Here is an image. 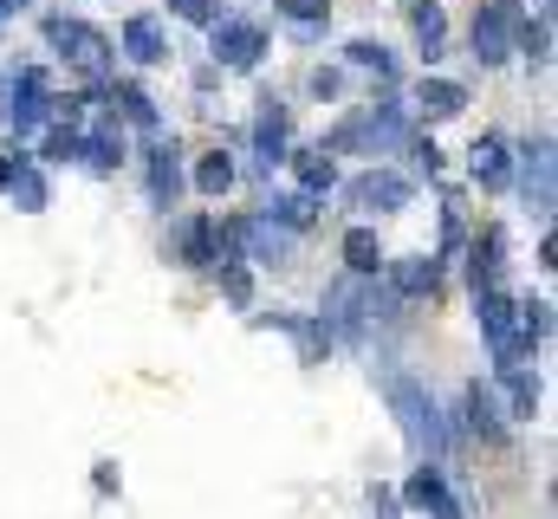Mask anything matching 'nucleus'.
<instances>
[{"mask_svg": "<svg viewBox=\"0 0 558 519\" xmlns=\"http://www.w3.org/2000/svg\"><path fill=\"white\" fill-rule=\"evenodd\" d=\"M384 396H390V409H397V422H403V435H410V448H422V455H448V422H441V409H435V396L422 384H410V377H390L384 384Z\"/></svg>", "mask_w": 558, "mask_h": 519, "instance_id": "obj_1", "label": "nucleus"}, {"mask_svg": "<svg viewBox=\"0 0 558 519\" xmlns=\"http://www.w3.org/2000/svg\"><path fill=\"white\" fill-rule=\"evenodd\" d=\"M481 331L500 358V371H520L526 364V338H520V305L500 292V286H481Z\"/></svg>", "mask_w": 558, "mask_h": 519, "instance_id": "obj_2", "label": "nucleus"}, {"mask_svg": "<svg viewBox=\"0 0 558 519\" xmlns=\"http://www.w3.org/2000/svg\"><path fill=\"white\" fill-rule=\"evenodd\" d=\"M46 39H52L78 72H92V79H105V72H111V39H105L98 26H85V20H52V26H46Z\"/></svg>", "mask_w": 558, "mask_h": 519, "instance_id": "obj_3", "label": "nucleus"}, {"mask_svg": "<svg viewBox=\"0 0 558 519\" xmlns=\"http://www.w3.org/2000/svg\"><path fill=\"white\" fill-rule=\"evenodd\" d=\"M46 111H52V98H46V79H39V72H20L13 85H0V124L13 130V136L39 130Z\"/></svg>", "mask_w": 558, "mask_h": 519, "instance_id": "obj_4", "label": "nucleus"}, {"mask_svg": "<svg viewBox=\"0 0 558 519\" xmlns=\"http://www.w3.org/2000/svg\"><path fill=\"white\" fill-rule=\"evenodd\" d=\"M513 26H520L513 7H507V0H487V7L474 13V59H481V65H500V59L513 52Z\"/></svg>", "mask_w": 558, "mask_h": 519, "instance_id": "obj_5", "label": "nucleus"}, {"mask_svg": "<svg viewBox=\"0 0 558 519\" xmlns=\"http://www.w3.org/2000/svg\"><path fill=\"white\" fill-rule=\"evenodd\" d=\"M208 33H215V59H221V65H234V72H254V65H260V52H267V33H260V26H247V20H215Z\"/></svg>", "mask_w": 558, "mask_h": 519, "instance_id": "obj_6", "label": "nucleus"}, {"mask_svg": "<svg viewBox=\"0 0 558 519\" xmlns=\"http://www.w3.org/2000/svg\"><path fill=\"white\" fill-rule=\"evenodd\" d=\"M351 202H357V208L390 215V208H410V182H403L397 169H371V176H357V182H351Z\"/></svg>", "mask_w": 558, "mask_h": 519, "instance_id": "obj_7", "label": "nucleus"}, {"mask_svg": "<svg viewBox=\"0 0 558 519\" xmlns=\"http://www.w3.org/2000/svg\"><path fill=\"white\" fill-rule=\"evenodd\" d=\"M403 494H410V507H422L428 519H468V507H461V500L448 494V481H441V468H416Z\"/></svg>", "mask_w": 558, "mask_h": 519, "instance_id": "obj_8", "label": "nucleus"}, {"mask_svg": "<svg viewBox=\"0 0 558 519\" xmlns=\"http://www.w3.org/2000/svg\"><path fill=\"white\" fill-rule=\"evenodd\" d=\"M468 169H474V182L481 189H507L513 182V156H507V136H474V149H468Z\"/></svg>", "mask_w": 558, "mask_h": 519, "instance_id": "obj_9", "label": "nucleus"}, {"mask_svg": "<svg viewBox=\"0 0 558 519\" xmlns=\"http://www.w3.org/2000/svg\"><path fill=\"white\" fill-rule=\"evenodd\" d=\"M520 189L533 202V215H553V136H539L526 149V169H520Z\"/></svg>", "mask_w": 558, "mask_h": 519, "instance_id": "obj_10", "label": "nucleus"}, {"mask_svg": "<svg viewBox=\"0 0 558 519\" xmlns=\"http://www.w3.org/2000/svg\"><path fill=\"white\" fill-rule=\"evenodd\" d=\"M182 260H189V266H228L234 248L215 234V221H208V215H195V221L182 228Z\"/></svg>", "mask_w": 558, "mask_h": 519, "instance_id": "obj_11", "label": "nucleus"}, {"mask_svg": "<svg viewBox=\"0 0 558 519\" xmlns=\"http://www.w3.org/2000/svg\"><path fill=\"white\" fill-rule=\"evenodd\" d=\"M416 111L422 118H435V124H441V118H461V111H468V85H454V79H422L416 85Z\"/></svg>", "mask_w": 558, "mask_h": 519, "instance_id": "obj_12", "label": "nucleus"}, {"mask_svg": "<svg viewBox=\"0 0 558 519\" xmlns=\"http://www.w3.org/2000/svg\"><path fill=\"white\" fill-rule=\"evenodd\" d=\"M234 241L247 248V260H267V266H279V260L292 254V234L274 228V221H241V228H234Z\"/></svg>", "mask_w": 558, "mask_h": 519, "instance_id": "obj_13", "label": "nucleus"}, {"mask_svg": "<svg viewBox=\"0 0 558 519\" xmlns=\"http://www.w3.org/2000/svg\"><path fill=\"white\" fill-rule=\"evenodd\" d=\"M390 286H397V299H422V292L441 286V266L435 260H397L390 266Z\"/></svg>", "mask_w": 558, "mask_h": 519, "instance_id": "obj_14", "label": "nucleus"}, {"mask_svg": "<svg viewBox=\"0 0 558 519\" xmlns=\"http://www.w3.org/2000/svg\"><path fill=\"white\" fill-rule=\"evenodd\" d=\"M344 266H351L357 279H371V273H384V241H377L371 228H351V234H344Z\"/></svg>", "mask_w": 558, "mask_h": 519, "instance_id": "obj_15", "label": "nucleus"}, {"mask_svg": "<svg viewBox=\"0 0 558 519\" xmlns=\"http://www.w3.org/2000/svg\"><path fill=\"white\" fill-rule=\"evenodd\" d=\"M410 26H416L422 52H428V59H441V46H448V13H441L435 0H416V7H410Z\"/></svg>", "mask_w": 558, "mask_h": 519, "instance_id": "obj_16", "label": "nucleus"}, {"mask_svg": "<svg viewBox=\"0 0 558 519\" xmlns=\"http://www.w3.org/2000/svg\"><path fill=\"white\" fill-rule=\"evenodd\" d=\"M468 429L481 435V442H500L507 435V422H500V402H494V389H468Z\"/></svg>", "mask_w": 558, "mask_h": 519, "instance_id": "obj_17", "label": "nucleus"}, {"mask_svg": "<svg viewBox=\"0 0 558 519\" xmlns=\"http://www.w3.org/2000/svg\"><path fill=\"white\" fill-rule=\"evenodd\" d=\"M292 176H299V189H305V195H325L338 169H331V156H325V149H299V156H292Z\"/></svg>", "mask_w": 558, "mask_h": 519, "instance_id": "obj_18", "label": "nucleus"}, {"mask_svg": "<svg viewBox=\"0 0 558 519\" xmlns=\"http://www.w3.org/2000/svg\"><path fill=\"white\" fill-rule=\"evenodd\" d=\"M124 52H131V59H137V65H156V59H162V26H156V20H131V26H124Z\"/></svg>", "mask_w": 558, "mask_h": 519, "instance_id": "obj_19", "label": "nucleus"}, {"mask_svg": "<svg viewBox=\"0 0 558 519\" xmlns=\"http://www.w3.org/2000/svg\"><path fill=\"white\" fill-rule=\"evenodd\" d=\"M254 143H260L267 169L286 156V111H279V98H267V111H260V124H254Z\"/></svg>", "mask_w": 558, "mask_h": 519, "instance_id": "obj_20", "label": "nucleus"}, {"mask_svg": "<svg viewBox=\"0 0 558 519\" xmlns=\"http://www.w3.org/2000/svg\"><path fill=\"white\" fill-rule=\"evenodd\" d=\"M500 254H507V234H500V228H487V234L474 241V292L500 279Z\"/></svg>", "mask_w": 558, "mask_h": 519, "instance_id": "obj_21", "label": "nucleus"}, {"mask_svg": "<svg viewBox=\"0 0 558 519\" xmlns=\"http://www.w3.org/2000/svg\"><path fill=\"white\" fill-rule=\"evenodd\" d=\"M195 189H202V195H215V202H221V195H228V189H234V162H228V156H221V149H215V156H202V162H195Z\"/></svg>", "mask_w": 558, "mask_h": 519, "instance_id": "obj_22", "label": "nucleus"}, {"mask_svg": "<svg viewBox=\"0 0 558 519\" xmlns=\"http://www.w3.org/2000/svg\"><path fill=\"white\" fill-rule=\"evenodd\" d=\"M149 189H156L162 202H175V189H182V169H175V143H162V149H156V162H149Z\"/></svg>", "mask_w": 558, "mask_h": 519, "instance_id": "obj_23", "label": "nucleus"}, {"mask_svg": "<svg viewBox=\"0 0 558 519\" xmlns=\"http://www.w3.org/2000/svg\"><path fill=\"white\" fill-rule=\"evenodd\" d=\"M78 149L92 156V169H118V162H124V136H118V130H98V136H85Z\"/></svg>", "mask_w": 558, "mask_h": 519, "instance_id": "obj_24", "label": "nucleus"}, {"mask_svg": "<svg viewBox=\"0 0 558 519\" xmlns=\"http://www.w3.org/2000/svg\"><path fill=\"white\" fill-rule=\"evenodd\" d=\"M274 221H286V228H312V221H318V202H312L305 189H299V195H279V202H274Z\"/></svg>", "mask_w": 558, "mask_h": 519, "instance_id": "obj_25", "label": "nucleus"}, {"mask_svg": "<svg viewBox=\"0 0 558 519\" xmlns=\"http://www.w3.org/2000/svg\"><path fill=\"white\" fill-rule=\"evenodd\" d=\"M111 105H124L131 124H156V105H149V92H137V85H111Z\"/></svg>", "mask_w": 558, "mask_h": 519, "instance_id": "obj_26", "label": "nucleus"}, {"mask_svg": "<svg viewBox=\"0 0 558 519\" xmlns=\"http://www.w3.org/2000/svg\"><path fill=\"white\" fill-rule=\"evenodd\" d=\"M546 331H553V305H546V299H526V305H520V338L539 345Z\"/></svg>", "mask_w": 558, "mask_h": 519, "instance_id": "obj_27", "label": "nucleus"}, {"mask_svg": "<svg viewBox=\"0 0 558 519\" xmlns=\"http://www.w3.org/2000/svg\"><path fill=\"white\" fill-rule=\"evenodd\" d=\"M500 377L513 389V415H533V409H539V384L526 377V364H520V371H500Z\"/></svg>", "mask_w": 558, "mask_h": 519, "instance_id": "obj_28", "label": "nucleus"}, {"mask_svg": "<svg viewBox=\"0 0 558 519\" xmlns=\"http://www.w3.org/2000/svg\"><path fill=\"white\" fill-rule=\"evenodd\" d=\"M520 46H526V59H533V65H546V59H553V20L520 26Z\"/></svg>", "mask_w": 558, "mask_h": 519, "instance_id": "obj_29", "label": "nucleus"}, {"mask_svg": "<svg viewBox=\"0 0 558 519\" xmlns=\"http://www.w3.org/2000/svg\"><path fill=\"white\" fill-rule=\"evenodd\" d=\"M351 65H364V72H384V79H390V65H397V59H390V46H384V39H357V46H351Z\"/></svg>", "mask_w": 558, "mask_h": 519, "instance_id": "obj_30", "label": "nucleus"}, {"mask_svg": "<svg viewBox=\"0 0 558 519\" xmlns=\"http://www.w3.org/2000/svg\"><path fill=\"white\" fill-rule=\"evenodd\" d=\"M7 195H13V202H20V208H26V215H39V208H46V182H39V176H33V169H20V176H13V189H7Z\"/></svg>", "mask_w": 558, "mask_h": 519, "instance_id": "obj_31", "label": "nucleus"}, {"mask_svg": "<svg viewBox=\"0 0 558 519\" xmlns=\"http://www.w3.org/2000/svg\"><path fill=\"white\" fill-rule=\"evenodd\" d=\"M221 286H228V299H234V305H247V299H254V279H247V273H241L234 260L221 266Z\"/></svg>", "mask_w": 558, "mask_h": 519, "instance_id": "obj_32", "label": "nucleus"}, {"mask_svg": "<svg viewBox=\"0 0 558 519\" xmlns=\"http://www.w3.org/2000/svg\"><path fill=\"white\" fill-rule=\"evenodd\" d=\"M169 7H175L182 20H195V26H215V20H221V7H215V0H169Z\"/></svg>", "mask_w": 558, "mask_h": 519, "instance_id": "obj_33", "label": "nucleus"}, {"mask_svg": "<svg viewBox=\"0 0 558 519\" xmlns=\"http://www.w3.org/2000/svg\"><path fill=\"white\" fill-rule=\"evenodd\" d=\"M26 169V156L13 149V143H0V189H13V176Z\"/></svg>", "mask_w": 558, "mask_h": 519, "instance_id": "obj_34", "label": "nucleus"}, {"mask_svg": "<svg viewBox=\"0 0 558 519\" xmlns=\"http://www.w3.org/2000/svg\"><path fill=\"white\" fill-rule=\"evenodd\" d=\"M279 7H286L292 20H305V26H312V20H325V0H279Z\"/></svg>", "mask_w": 558, "mask_h": 519, "instance_id": "obj_35", "label": "nucleus"}, {"mask_svg": "<svg viewBox=\"0 0 558 519\" xmlns=\"http://www.w3.org/2000/svg\"><path fill=\"white\" fill-rule=\"evenodd\" d=\"M46 156H78V136H72V130H52V143H46Z\"/></svg>", "mask_w": 558, "mask_h": 519, "instance_id": "obj_36", "label": "nucleus"}, {"mask_svg": "<svg viewBox=\"0 0 558 519\" xmlns=\"http://www.w3.org/2000/svg\"><path fill=\"white\" fill-rule=\"evenodd\" d=\"M371 514H377V519H397V494H384V487H377V494H371Z\"/></svg>", "mask_w": 558, "mask_h": 519, "instance_id": "obj_37", "label": "nucleus"}, {"mask_svg": "<svg viewBox=\"0 0 558 519\" xmlns=\"http://www.w3.org/2000/svg\"><path fill=\"white\" fill-rule=\"evenodd\" d=\"M312 92H318V98H331V92H338V72H325V65H318V72H312Z\"/></svg>", "mask_w": 558, "mask_h": 519, "instance_id": "obj_38", "label": "nucleus"}, {"mask_svg": "<svg viewBox=\"0 0 558 519\" xmlns=\"http://www.w3.org/2000/svg\"><path fill=\"white\" fill-rule=\"evenodd\" d=\"M20 7H33V0H0V13H20Z\"/></svg>", "mask_w": 558, "mask_h": 519, "instance_id": "obj_39", "label": "nucleus"}]
</instances>
